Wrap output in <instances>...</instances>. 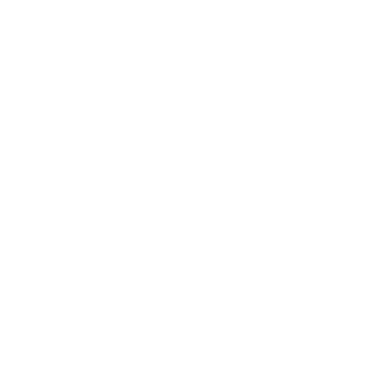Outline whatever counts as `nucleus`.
I'll use <instances>...</instances> for the list:
<instances>
[]
</instances>
